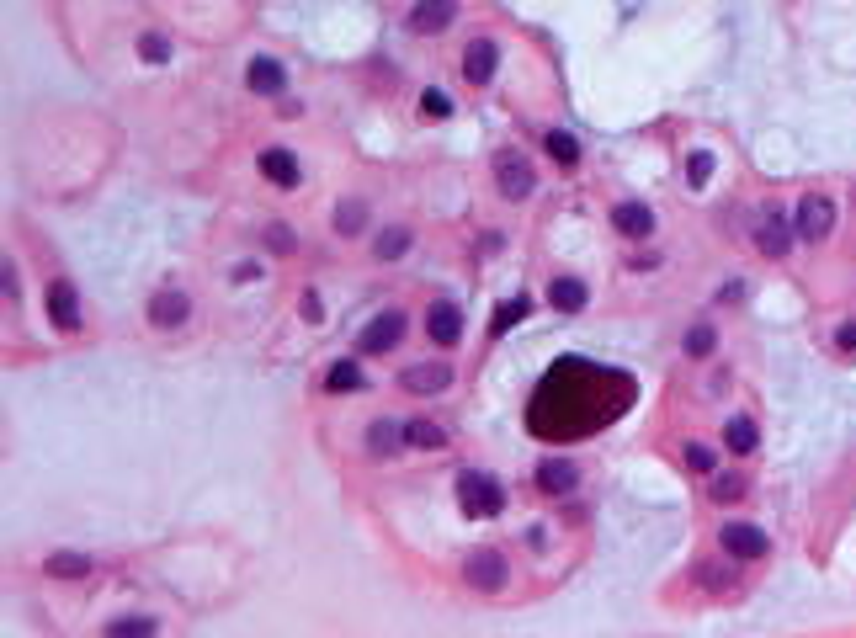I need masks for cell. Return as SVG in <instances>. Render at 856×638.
<instances>
[{
	"mask_svg": "<svg viewBox=\"0 0 856 638\" xmlns=\"http://www.w3.org/2000/svg\"><path fill=\"white\" fill-rule=\"evenodd\" d=\"M633 405V378L628 373H601L585 357H564L553 373L537 383L527 426L543 442H575L591 436L607 421H617Z\"/></svg>",
	"mask_w": 856,
	"mask_h": 638,
	"instance_id": "obj_1",
	"label": "cell"
},
{
	"mask_svg": "<svg viewBox=\"0 0 856 638\" xmlns=\"http://www.w3.org/2000/svg\"><path fill=\"white\" fill-rule=\"evenodd\" d=\"M458 506L468 522H490V516L506 511V484L495 474H484V468H463L458 474Z\"/></svg>",
	"mask_w": 856,
	"mask_h": 638,
	"instance_id": "obj_2",
	"label": "cell"
},
{
	"mask_svg": "<svg viewBox=\"0 0 856 638\" xmlns=\"http://www.w3.org/2000/svg\"><path fill=\"white\" fill-rule=\"evenodd\" d=\"M718 548H724L734 564H755V559H766V553H771V537L755 522H724V527H718Z\"/></svg>",
	"mask_w": 856,
	"mask_h": 638,
	"instance_id": "obj_3",
	"label": "cell"
},
{
	"mask_svg": "<svg viewBox=\"0 0 856 638\" xmlns=\"http://www.w3.org/2000/svg\"><path fill=\"white\" fill-rule=\"evenodd\" d=\"M495 187L506 203H527V197L537 192V176H532V165L516 155V149H500L495 155Z\"/></svg>",
	"mask_w": 856,
	"mask_h": 638,
	"instance_id": "obj_4",
	"label": "cell"
},
{
	"mask_svg": "<svg viewBox=\"0 0 856 638\" xmlns=\"http://www.w3.org/2000/svg\"><path fill=\"white\" fill-rule=\"evenodd\" d=\"M463 580L474 585V591H500V585L511 580L506 553H495V548H474V553L463 559Z\"/></svg>",
	"mask_w": 856,
	"mask_h": 638,
	"instance_id": "obj_5",
	"label": "cell"
},
{
	"mask_svg": "<svg viewBox=\"0 0 856 638\" xmlns=\"http://www.w3.org/2000/svg\"><path fill=\"white\" fill-rule=\"evenodd\" d=\"M399 341H405V309H383V314H373V325L362 330L357 351L362 357H383V351H394Z\"/></svg>",
	"mask_w": 856,
	"mask_h": 638,
	"instance_id": "obj_6",
	"label": "cell"
},
{
	"mask_svg": "<svg viewBox=\"0 0 856 638\" xmlns=\"http://www.w3.org/2000/svg\"><path fill=\"white\" fill-rule=\"evenodd\" d=\"M793 229H798V240H825V234L835 229V203H830L825 192H809V197L798 203Z\"/></svg>",
	"mask_w": 856,
	"mask_h": 638,
	"instance_id": "obj_7",
	"label": "cell"
},
{
	"mask_svg": "<svg viewBox=\"0 0 856 638\" xmlns=\"http://www.w3.org/2000/svg\"><path fill=\"white\" fill-rule=\"evenodd\" d=\"M793 240H798V229L787 224V218H782L777 208H766V213H761V224H755V245H761V256L782 261L787 250H793Z\"/></svg>",
	"mask_w": 856,
	"mask_h": 638,
	"instance_id": "obj_8",
	"label": "cell"
},
{
	"mask_svg": "<svg viewBox=\"0 0 856 638\" xmlns=\"http://www.w3.org/2000/svg\"><path fill=\"white\" fill-rule=\"evenodd\" d=\"M48 319H54L59 330H80V325H86V314H80V293H75V282H64V277H54V282H48Z\"/></svg>",
	"mask_w": 856,
	"mask_h": 638,
	"instance_id": "obj_9",
	"label": "cell"
},
{
	"mask_svg": "<svg viewBox=\"0 0 856 638\" xmlns=\"http://www.w3.org/2000/svg\"><path fill=\"white\" fill-rule=\"evenodd\" d=\"M192 319V298L181 293V288H160L155 298H149V325H160V330H181Z\"/></svg>",
	"mask_w": 856,
	"mask_h": 638,
	"instance_id": "obj_10",
	"label": "cell"
},
{
	"mask_svg": "<svg viewBox=\"0 0 856 638\" xmlns=\"http://www.w3.org/2000/svg\"><path fill=\"white\" fill-rule=\"evenodd\" d=\"M261 176L272 181V187H282V192H293L298 181H304V165H298V155H293V149H282V144H272V149H261Z\"/></svg>",
	"mask_w": 856,
	"mask_h": 638,
	"instance_id": "obj_11",
	"label": "cell"
},
{
	"mask_svg": "<svg viewBox=\"0 0 856 638\" xmlns=\"http://www.w3.org/2000/svg\"><path fill=\"white\" fill-rule=\"evenodd\" d=\"M452 16H458V6L452 0H421V6H410L405 27L415 32V38H431V32H447Z\"/></svg>",
	"mask_w": 856,
	"mask_h": 638,
	"instance_id": "obj_12",
	"label": "cell"
},
{
	"mask_svg": "<svg viewBox=\"0 0 856 638\" xmlns=\"http://www.w3.org/2000/svg\"><path fill=\"white\" fill-rule=\"evenodd\" d=\"M495 64H500V48L490 38H474V43L463 48V80H468V86H490Z\"/></svg>",
	"mask_w": 856,
	"mask_h": 638,
	"instance_id": "obj_13",
	"label": "cell"
},
{
	"mask_svg": "<svg viewBox=\"0 0 856 638\" xmlns=\"http://www.w3.org/2000/svg\"><path fill=\"white\" fill-rule=\"evenodd\" d=\"M447 383H452V367L447 362H415V367L399 373V389H405V394H442Z\"/></svg>",
	"mask_w": 856,
	"mask_h": 638,
	"instance_id": "obj_14",
	"label": "cell"
},
{
	"mask_svg": "<svg viewBox=\"0 0 856 638\" xmlns=\"http://www.w3.org/2000/svg\"><path fill=\"white\" fill-rule=\"evenodd\" d=\"M426 335L436 346H458L463 341V309L458 304H431L426 309Z\"/></svg>",
	"mask_w": 856,
	"mask_h": 638,
	"instance_id": "obj_15",
	"label": "cell"
},
{
	"mask_svg": "<svg viewBox=\"0 0 856 638\" xmlns=\"http://www.w3.org/2000/svg\"><path fill=\"white\" fill-rule=\"evenodd\" d=\"M245 86L256 91V96H282V86H288V70H282L272 54H256V59H250V70H245Z\"/></svg>",
	"mask_w": 856,
	"mask_h": 638,
	"instance_id": "obj_16",
	"label": "cell"
},
{
	"mask_svg": "<svg viewBox=\"0 0 856 638\" xmlns=\"http://www.w3.org/2000/svg\"><path fill=\"white\" fill-rule=\"evenodd\" d=\"M612 229L623 234V240H649V234H654V208L649 203H617L612 208Z\"/></svg>",
	"mask_w": 856,
	"mask_h": 638,
	"instance_id": "obj_17",
	"label": "cell"
},
{
	"mask_svg": "<svg viewBox=\"0 0 856 638\" xmlns=\"http://www.w3.org/2000/svg\"><path fill=\"white\" fill-rule=\"evenodd\" d=\"M575 484H580V468L569 458H543L537 463V490L543 495H569Z\"/></svg>",
	"mask_w": 856,
	"mask_h": 638,
	"instance_id": "obj_18",
	"label": "cell"
},
{
	"mask_svg": "<svg viewBox=\"0 0 856 638\" xmlns=\"http://www.w3.org/2000/svg\"><path fill=\"white\" fill-rule=\"evenodd\" d=\"M548 304L559 309V314H580L585 304H591V288H585L580 277H553V288H548Z\"/></svg>",
	"mask_w": 856,
	"mask_h": 638,
	"instance_id": "obj_19",
	"label": "cell"
},
{
	"mask_svg": "<svg viewBox=\"0 0 856 638\" xmlns=\"http://www.w3.org/2000/svg\"><path fill=\"white\" fill-rule=\"evenodd\" d=\"M48 575H59V580H80V575H91V553H70V548H59V553H48L43 559Z\"/></svg>",
	"mask_w": 856,
	"mask_h": 638,
	"instance_id": "obj_20",
	"label": "cell"
},
{
	"mask_svg": "<svg viewBox=\"0 0 856 638\" xmlns=\"http://www.w3.org/2000/svg\"><path fill=\"white\" fill-rule=\"evenodd\" d=\"M543 149H548L553 165H564V171H569V165H580V139H575V133H564V128H548Z\"/></svg>",
	"mask_w": 856,
	"mask_h": 638,
	"instance_id": "obj_21",
	"label": "cell"
},
{
	"mask_svg": "<svg viewBox=\"0 0 856 638\" xmlns=\"http://www.w3.org/2000/svg\"><path fill=\"white\" fill-rule=\"evenodd\" d=\"M394 447H405V426L399 421H373L367 426V452H373V458H389Z\"/></svg>",
	"mask_w": 856,
	"mask_h": 638,
	"instance_id": "obj_22",
	"label": "cell"
},
{
	"mask_svg": "<svg viewBox=\"0 0 856 638\" xmlns=\"http://www.w3.org/2000/svg\"><path fill=\"white\" fill-rule=\"evenodd\" d=\"M405 447L415 452H442L447 447V431L436 421H405Z\"/></svg>",
	"mask_w": 856,
	"mask_h": 638,
	"instance_id": "obj_23",
	"label": "cell"
},
{
	"mask_svg": "<svg viewBox=\"0 0 856 638\" xmlns=\"http://www.w3.org/2000/svg\"><path fill=\"white\" fill-rule=\"evenodd\" d=\"M755 442H761V431H755L750 415H729V426H724V447L745 458V452H755Z\"/></svg>",
	"mask_w": 856,
	"mask_h": 638,
	"instance_id": "obj_24",
	"label": "cell"
},
{
	"mask_svg": "<svg viewBox=\"0 0 856 638\" xmlns=\"http://www.w3.org/2000/svg\"><path fill=\"white\" fill-rule=\"evenodd\" d=\"M160 623L155 617H139V612H128V617H112V623L102 628V638H155Z\"/></svg>",
	"mask_w": 856,
	"mask_h": 638,
	"instance_id": "obj_25",
	"label": "cell"
},
{
	"mask_svg": "<svg viewBox=\"0 0 856 638\" xmlns=\"http://www.w3.org/2000/svg\"><path fill=\"white\" fill-rule=\"evenodd\" d=\"M325 389H330V394H351V389H362V362H351V357L330 362V373H325Z\"/></svg>",
	"mask_w": 856,
	"mask_h": 638,
	"instance_id": "obj_26",
	"label": "cell"
},
{
	"mask_svg": "<svg viewBox=\"0 0 856 638\" xmlns=\"http://www.w3.org/2000/svg\"><path fill=\"white\" fill-rule=\"evenodd\" d=\"M405 250H410V229H405V224H394V229H383V234H378L373 256H378V261H399Z\"/></svg>",
	"mask_w": 856,
	"mask_h": 638,
	"instance_id": "obj_27",
	"label": "cell"
},
{
	"mask_svg": "<svg viewBox=\"0 0 856 638\" xmlns=\"http://www.w3.org/2000/svg\"><path fill=\"white\" fill-rule=\"evenodd\" d=\"M527 314H532V298H527V293H522V298H506V304L495 309V335H506V330H516V325H522Z\"/></svg>",
	"mask_w": 856,
	"mask_h": 638,
	"instance_id": "obj_28",
	"label": "cell"
},
{
	"mask_svg": "<svg viewBox=\"0 0 856 638\" xmlns=\"http://www.w3.org/2000/svg\"><path fill=\"white\" fill-rule=\"evenodd\" d=\"M367 229V203L362 197H351V203L335 208V234H362Z\"/></svg>",
	"mask_w": 856,
	"mask_h": 638,
	"instance_id": "obj_29",
	"label": "cell"
},
{
	"mask_svg": "<svg viewBox=\"0 0 856 638\" xmlns=\"http://www.w3.org/2000/svg\"><path fill=\"white\" fill-rule=\"evenodd\" d=\"M686 357H713V346H718V330L713 325H692V330H686Z\"/></svg>",
	"mask_w": 856,
	"mask_h": 638,
	"instance_id": "obj_30",
	"label": "cell"
},
{
	"mask_svg": "<svg viewBox=\"0 0 856 638\" xmlns=\"http://www.w3.org/2000/svg\"><path fill=\"white\" fill-rule=\"evenodd\" d=\"M421 117H426V123H442V117H452V96L447 91H421Z\"/></svg>",
	"mask_w": 856,
	"mask_h": 638,
	"instance_id": "obj_31",
	"label": "cell"
},
{
	"mask_svg": "<svg viewBox=\"0 0 856 638\" xmlns=\"http://www.w3.org/2000/svg\"><path fill=\"white\" fill-rule=\"evenodd\" d=\"M686 181H692V187H708V181H713V155H708V149H692V160H686Z\"/></svg>",
	"mask_w": 856,
	"mask_h": 638,
	"instance_id": "obj_32",
	"label": "cell"
},
{
	"mask_svg": "<svg viewBox=\"0 0 856 638\" xmlns=\"http://www.w3.org/2000/svg\"><path fill=\"white\" fill-rule=\"evenodd\" d=\"M139 59L165 64V59H171V38H160V32H144V38H139Z\"/></svg>",
	"mask_w": 856,
	"mask_h": 638,
	"instance_id": "obj_33",
	"label": "cell"
},
{
	"mask_svg": "<svg viewBox=\"0 0 856 638\" xmlns=\"http://www.w3.org/2000/svg\"><path fill=\"white\" fill-rule=\"evenodd\" d=\"M713 463H718V452H713L708 442H692V447H686V468H692V474H713Z\"/></svg>",
	"mask_w": 856,
	"mask_h": 638,
	"instance_id": "obj_34",
	"label": "cell"
},
{
	"mask_svg": "<svg viewBox=\"0 0 856 638\" xmlns=\"http://www.w3.org/2000/svg\"><path fill=\"white\" fill-rule=\"evenodd\" d=\"M745 495V479L740 474H718L713 479V500H718V506H729V500H740Z\"/></svg>",
	"mask_w": 856,
	"mask_h": 638,
	"instance_id": "obj_35",
	"label": "cell"
},
{
	"mask_svg": "<svg viewBox=\"0 0 856 638\" xmlns=\"http://www.w3.org/2000/svg\"><path fill=\"white\" fill-rule=\"evenodd\" d=\"M266 245H272L277 256H293V250H298V240H293L288 224H266Z\"/></svg>",
	"mask_w": 856,
	"mask_h": 638,
	"instance_id": "obj_36",
	"label": "cell"
},
{
	"mask_svg": "<svg viewBox=\"0 0 856 638\" xmlns=\"http://www.w3.org/2000/svg\"><path fill=\"white\" fill-rule=\"evenodd\" d=\"M697 580H702V585H713V591H724V585H729V569H718V564H697Z\"/></svg>",
	"mask_w": 856,
	"mask_h": 638,
	"instance_id": "obj_37",
	"label": "cell"
},
{
	"mask_svg": "<svg viewBox=\"0 0 856 638\" xmlns=\"http://www.w3.org/2000/svg\"><path fill=\"white\" fill-rule=\"evenodd\" d=\"M835 346H841L846 357H856V319H846V325L835 330Z\"/></svg>",
	"mask_w": 856,
	"mask_h": 638,
	"instance_id": "obj_38",
	"label": "cell"
},
{
	"mask_svg": "<svg viewBox=\"0 0 856 638\" xmlns=\"http://www.w3.org/2000/svg\"><path fill=\"white\" fill-rule=\"evenodd\" d=\"M0 288H6V298H11V304H16V293H22V282H16V266H11V261L0 266Z\"/></svg>",
	"mask_w": 856,
	"mask_h": 638,
	"instance_id": "obj_39",
	"label": "cell"
},
{
	"mask_svg": "<svg viewBox=\"0 0 856 638\" xmlns=\"http://www.w3.org/2000/svg\"><path fill=\"white\" fill-rule=\"evenodd\" d=\"M325 304H320V293H304V319H320Z\"/></svg>",
	"mask_w": 856,
	"mask_h": 638,
	"instance_id": "obj_40",
	"label": "cell"
},
{
	"mask_svg": "<svg viewBox=\"0 0 856 638\" xmlns=\"http://www.w3.org/2000/svg\"><path fill=\"white\" fill-rule=\"evenodd\" d=\"M256 277H261V266H256V261H245L240 272H234V282H256Z\"/></svg>",
	"mask_w": 856,
	"mask_h": 638,
	"instance_id": "obj_41",
	"label": "cell"
}]
</instances>
